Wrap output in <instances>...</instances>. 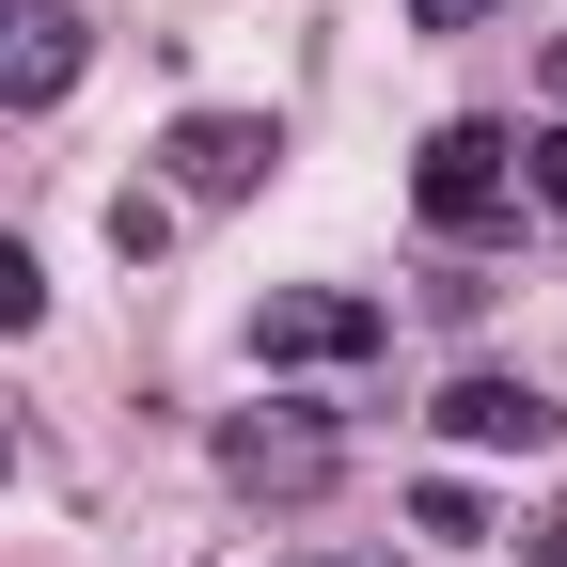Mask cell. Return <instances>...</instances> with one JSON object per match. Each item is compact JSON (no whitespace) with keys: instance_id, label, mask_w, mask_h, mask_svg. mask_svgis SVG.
Wrapping results in <instances>:
<instances>
[{"instance_id":"cell-1","label":"cell","mask_w":567,"mask_h":567,"mask_svg":"<svg viewBox=\"0 0 567 567\" xmlns=\"http://www.w3.org/2000/svg\"><path fill=\"white\" fill-rule=\"evenodd\" d=\"M394 316L347 300V284H284V300H252V363H363Z\"/></svg>"},{"instance_id":"cell-2","label":"cell","mask_w":567,"mask_h":567,"mask_svg":"<svg viewBox=\"0 0 567 567\" xmlns=\"http://www.w3.org/2000/svg\"><path fill=\"white\" fill-rule=\"evenodd\" d=\"M158 158H174V189H189V205H237V189H268L284 126H268V111H189V126L158 142Z\"/></svg>"},{"instance_id":"cell-3","label":"cell","mask_w":567,"mask_h":567,"mask_svg":"<svg viewBox=\"0 0 567 567\" xmlns=\"http://www.w3.org/2000/svg\"><path fill=\"white\" fill-rule=\"evenodd\" d=\"M410 205H425V221H442V237H473V221H505V126H442V142H425V158H410Z\"/></svg>"},{"instance_id":"cell-4","label":"cell","mask_w":567,"mask_h":567,"mask_svg":"<svg viewBox=\"0 0 567 567\" xmlns=\"http://www.w3.org/2000/svg\"><path fill=\"white\" fill-rule=\"evenodd\" d=\"M442 442H473V457H536V442H551V394H536V379H457V394H442Z\"/></svg>"},{"instance_id":"cell-5","label":"cell","mask_w":567,"mask_h":567,"mask_svg":"<svg viewBox=\"0 0 567 567\" xmlns=\"http://www.w3.org/2000/svg\"><path fill=\"white\" fill-rule=\"evenodd\" d=\"M80 17H17V32H0V111H48V95H80Z\"/></svg>"},{"instance_id":"cell-6","label":"cell","mask_w":567,"mask_h":567,"mask_svg":"<svg viewBox=\"0 0 567 567\" xmlns=\"http://www.w3.org/2000/svg\"><path fill=\"white\" fill-rule=\"evenodd\" d=\"M221 473L237 488H316L331 473V425H221Z\"/></svg>"},{"instance_id":"cell-7","label":"cell","mask_w":567,"mask_h":567,"mask_svg":"<svg viewBox=\"0 0 567 567\" xmlns=\"http://www.w3.org/2000/svg\"><path fill=\"white\" fill-rule=\"evenodd\" d=\"M410 520H425V536H442V551H473V536H488V505H473V488H457V473H425V488H410Z\"/></svg>"},{"instance_id":"cell-8","label":"cell","mask_w":567,"mask_h":567,"mask_svg":"<svg viewBox=\"0 0 567 567\" xmlns=\"http://www.w3.org/2000/svg\"><path fill=\"white\" fill-rule=\"evenodd\" d=\"M48 316V268H32V237H0V331H32Z\"/></svg>"},{"instance_id":"cell-9","label":"cell","mask_w":567,"mask_h":567,"mask_svg":"<svg viewBox=\"0 0 567 567\" xmlns=\"http://www.w3.org/2000/svg\"><path fill=\"white\" fill-rule=\"evenodd\" d=\"M505 158L536 174V205H567V126H536V142H505Z\"/></svg>"},{"instance_id":"cell-10","label":"cell","mask_w":567,"mask_h":567,"mask_svg":"<svg viewBox=\"0 0 567 567\" xmlns=\"http://www.w3.org/2000/svg\"><path fill=\"white\" fill-rule=\"evenodd\" d=\"M488 17V0H410V32H473Z\"/></svg>"},{"instance_id":"cell-11","label":"cell","mask_w":567,"mask_h":567,"mask_svg":"<svg viewBox=\"0 0 567 567\" xmlns=\"http://www.w3.org/2000/svg\"><path fill=\"white\" fill-rule=\"evenodd\" d=\"M536 567H567V520H536Z\"/></svg>"},{"instance_id":"cell-12","label":"cell","mask_w":567,"mask_h":567,"mask_svg":"<svg viewBox=\"0 0 567 567\" xmlns=\"http://www.w3.org/2000/svg\"><path fill=\"white\" fill-rule=\"evenodd\" d=\"M551 95H567V48H551Z\"/></svg>"},{"instance_id":"cell-13","label":"cell","mask_w":567,"mask_h":567,"mask_svg":"<svg viewBox=\"0 0 567 567\" xmlns=\"http://www.w3.org/2000/svg\"><path fill=\"white\" fill-rule=\"evenodd\" d=\"M0 32H17V17H0Z\"/></svg>"}]
</instances>
